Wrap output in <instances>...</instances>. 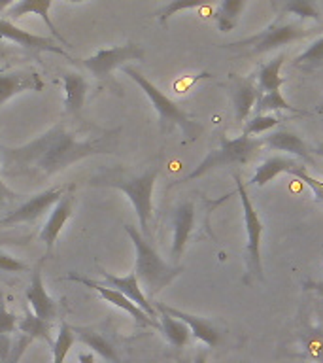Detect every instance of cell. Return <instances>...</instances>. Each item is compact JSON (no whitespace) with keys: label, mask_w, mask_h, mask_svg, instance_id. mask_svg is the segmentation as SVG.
Returning <instances> with one entry per match:
<instances>
[{"label":"cell","mask_w":323,"mask_h":363,"mask_svg":"<svg viewBox=\"0 0 323 363\" xmlns=\"http://www.w3.org/2000/svg\"><path fill=\"white\" fill-rule=\"evenodd\" d=\"M121 129H74L67 123L53 125L44 135L23 146L0 144V174L25 182H47L81 159L118 153Z\"/></svg>","instance_id":"obj_1"},{"label":"cell","mask_w":323,"mask_h":363,"mask_svg":"<svg viewBox=\"0 0 323 363\" xmlns=\"http://www.w3.org/2000/svg\"><path fill=\"white\" fill-rule=\"evenodd\" d=\"M125 231L130 237L136 250V265L135 272L138 282H142L144 288H147L149 295H157L161 289L169 286L176 277H180L181 267L170 265L157 254L149 240L142 235L135 225L125 223Z\"/></svg>","instance_id":"obj_2"},{"label":"cell","mask_w":323,"mask_h":363,"mask_svg":"<svg viewBox=\"0 0 323 363\" xmlns=\"http://www.w3.org/2000/svg\"><path fill=\"white\" fill-rule=\"evenodd\" d=\"M263 146H265V138H255V136L246 135H240L237 138H227L225 135H221L217 147H214L189 174L174 182V186L197 180V178L208 174L215 169H223V167H231V164H246Z\"/></svg>","instance_id":"obj_3"},{"label":"cell","mask_w":323,"mask_h":363,"mask_svg":"<svg viewBox=\"0 0 323 363\" xmlns=\"http://www.w3.org/2000/svg\"><path fill=\"white\" fill-rule=\"evenodd\" d=\"M123 72L129 76L132 82H135L138 87H140L146 96L149 99V102L153 104V108L157 110L159 113V121H161V129L169 130L170 127H180L183 136H186L187 140H197L198 136L203 135V125L197 123L195 119H191L187 116L183 110H181L178 104H176L170 96H166L163 91L159 89L157 85L152 84L146 76H142L135 67H129V65H125Z\"/></svg>","instance_id":"obj_4"},{"label":"cell","mask_w":323,"mask_h":363,"mask_svg":"<svg viewBox=\"0 0 323 363\" xmlns=\"http://www.w3.org/2000/svg\"><path fill=\"white\" fill-rule=\"evenodd\" d=\"M306 34H310V28L300 25L299 21H285V19H276V21L268 25L265 30L248 36V38L238 40L225 44V50H231L238 55H261V53H268V51L280 50L283 45L297 42V40L305 38Z\"/></svg>","instance_id":"obj_5"},{"label":"cell","mask_w":323,"mask_h":363,"mask_svg":"<svg viewBox=\"0 0 323 363\" xmlns=\"http://www.w3.org/2000/svg\"><path fill=\"white\" fill-rule=\"evenodd\" d=\"M159 169H149L144 174L132 176V178H106L104 182L93 180V186H108L115 187L119 191H123L129 197L130 204L135 206V212L140 221L142 235L147 237L149 233V221L153 216V189H155V182H157Z\"/></svg>","instance_id":"obj_6"},{"label":"cell","mask_w":323,"mask_h":363,"mask_svg":"<svg viewBox=\"0 0 323 363\" xmlns=\"http://www.w3.org/2000/svg\"><path fill=\"white\" fill-rule=\"evenodd\" d=\"M234 184H237V193L242 203L244 227H246V255H248V271L254 274L257 280H263V259H261V238L265 233V223L257 214L249 193L246 189V184L238 174H234Z\"/></svg>","instance_id":"obj_7"},{"label":"cell","mask_w":323,"mask_h":363,"mask_svg":"<svg viewBox=\"0 0 323 363\" xmlns=\"http://www.w3.org/2000/svg\"><path fill=\"white\" fill-rule=\"evenodd\" d=\"M142 57H144V50H142L140 45L127 42L123 45H113V48L96 51L93 57L81 59V65L95 78L110 79V76H112L115 68L125 67L129 61H140Z\"/></svg>","instance_id":"obj_8"},{"label":"cell","mask_w":323,"mask_h":363,"mask_svg":"<svg viewBox=\"0 0 323 363\" xmlns=\"http://www.w3.org/2000/svg\"><path fill=\"white\" fill-rule=\"evenodd\" d=\"M70 187V186H68ZM68 187H51L45 191L34 195L33 199H28L21 206H17L16 210H11L4 218H0V225H17V223H34V221L42 218L50 208H53L62 195L68 191Z\"/></svg>","instance_id":"obj_9"},{"label":"cell","mask_w":323,"mask_h":363,"mask_svg":"<svg viewBox=\"0 0 323 363\" xmlns=\"http://www.w3.org/2000/svg\"><path fill=\"white\" fill-rule=\"evenodd\" d=\"M68 280L84 284V286H87V288H93L95 291H98V295H101L102 299L108 301V303H112L113 306H118V308L127 312L129 316L135 318V322L138 323V325H142V328H152L161 331V323H159V320H153V318L147 316L140 306L135 305L130 299H127V297H125L121 291H118V289L110 288V286H106V284L95 282V280H91V278L81 277V274H78V272H70V274H68Z\"/></svg>","instance_id":"obj_10"},{"label":"cell","mask_w":323,"mask_h":363,"mask_svg":"<svg viewBox=\"0 0 323 363\" xmlns=\"http://www.w3.org/2000/svg\"><path fill=\"white\" fill-rule=\"evenodd\" d=\"M6 38L10 42H16L17 45H23L30 51H50V53H57L61 57H68L67 51L62 50L61 45H57L51 38L45 36H38V34H30L28 30H23L17 25L10 21V19H0V40Z\"/></svg>","instance_id":"obj_11"},{"label":"cell","mask_w":323,"mask_h":363,"mask_svg":"<svg viewBox=\"0 0 323 363\" xmlns=\"http://www.w3.org/2000/svg\"><path fill=\"white\" fill-rule=\"evenodd\" d=\"M44 79L34 70H13V72H0V106L8 102L11 96L34 91L40 93L44 89Z\"/></svg>","instance_id":"obj_12"},{"label":"cell","mask_w":323,"mask_h":363,"mask_svg":"<svg viewBox=\"0 0 323 363\" xmlns=\"http://www.w3.org/2000/svg\"><path fill=\"white\" fill-rule=\"evenodd\" d=\"M74 210V186L68 187V191L62 195V199L53 206L50 212V218L40 231V240L47 246V250L53 248V244L57 242V238L61 235V231L67 225V221L70 220Z\"/></svg>","instance_id":"obj_13"},{"label":"cell","mask_w":323,"mask_h":363,"mask_svg":"<svg viewBox=\"0 0 323 363\" xmlns=\"http://www.w3.org/2000/svg\"><path fill=\"white\" fill-rule=\"evenodd\" d=\"M155 308L161 312H166V314H170L172 318H178V320H181V322L186 323L187 328H189V331H191L193 337L198 340H203L204 345L210 346V348L220 342V331H217V328H215L214 323L210 322V320H206V318L195 316V314L183 312V311H180V308H174V306L163 305V303H157V305H155Z\"/></svg>","instance_id":"obj_14"},{"label":"cell","mask_w":323,"mask_h":363,"mask_svg":"<svg viewBox=\"0 0 323 363\" xmlns=\"http://www.w3.org/2000/svg\"><path fill=\"white\" fill-rule=\"evenodd\" d=\"M102 277H104V282H106V286H110V288L118 289V291H121V294L127 297V299H130L135 305H138L142 308V311L146 312L147 316L153 318V320H157L159 318V312L157 308L147 301V297L144 295V291H142L140 288V282H138V278H136V272L132 271L130 274H127V277H115V274H112V272H106L102 271Z\"/></svg>","instance_id":"obj_15"},{"label":"cell","mask_w":323,"mask_h":363,"mask_svg":"<svg viewBox=\"0 0 323 363\" xmlns=\"http://www.w3.org/2000/svg\"><path fill=\"white\" fill-rule=\"evenodd\" d=\"M27 299L33 306L34 314L45 322H53L57 318V303L50 297L45 291L44 280H42V261L34 267L33 274H30V284L27 288Z\"/></svg>","instance_id":"obj_16"},{"label":"cell","mask_w":323,"mask_h":363,"mask_svg":"<svg viewBox=\"0 0 323 363\" xmlns=\"http://www.w3.org/2000/svg\"><path fill=\"white\" fill-rule=\"evenodd\" d=\"M195 218H197V210L193 203H181L174 212V238H172V259L178 261L183 254L187 246V240L191 237L193 229H195Z\"/></svg>","instance_id":"obj_17"},{"label":"cell","mask_w":323,"mask_h":363,"mask_svg":"<svg viewBox=\"0 0 323 363\" xmlns=\"http://www.w3.org/2000/svg\"><path fill=\"white\" fill-rule=\"evenodd\" d=\"M259 91L255 84L248 78L232 79V110H234V119L238 123H246L249 118V112L255 108Z\"/></svg>","instance_id":"obj_18"},{"label":"cell","mask_w":323,"mask_h":363,"mask_svg":"<svg viewBox=\"0 0 323 363\" xmlns=\"http://www.w3.org/2000/svg\"><path fill=\"white\" fill-rule=\"evenodd\" d=\"M265 146L272 147L276 152L288 153L291 157L306 161V163H312V150L306 146V142L297 133H291V130L282 129L265 136Z\"/></svg>","instance_id":"obj_19"},{"label":"cell","mask_w":323,"mask_h":363,"mask_svg":"<svg viewBox=\"0 0 323 363\" xmlns=\"http://www.w3.org/2000/svg\"><path fill=\"white\" fill-rule=\"evenodd\" d=\"M51 2H53V0H19L17 4L11 6L6 16H8L10 21H16V19H21L23 16L36 13V16L45 23V27L50 28L51 34H53V36H55L62 45H70L68 44V40H64V36L57 30V27L53 25V21H51V17H50Z\"/></svg>","instance_id":"obj_20"},{"label":"cell","mask_w":323,"mask_h":363,"mask_svg":"<svg viewBox=\"0 0 323 363\" xmlns=\"http://www.w3.org/2000/svg\"><path fill=\"white\" fill-rule=\"evenodd\" d=\"M300 163L295 157H289V155H274V157H268L266 161L255 169L254 176L249 184L251 186L263 187L266 186L268 182H272L276 176L283 174V172H291V170L299 169Z\"/></svg>","instance_id":"obj_21"},{"label":"cell","mask_w":323,"mask_h":363,"mask_svg":"<svg viewBox=\"0 0 323 363\" xmlns=\"http://www.w3.org/2000/svg\"><path fill=\"white\" fill-rule=\"evenodd\" d=\"M62 82H64V93H67V99H64L67 112L79 113V110L84 108L87 89H89L87 79L78 72H64L62 74Z\"/></svg>","instance_id":"obj_22"},{"label":"cell","mask_w":323,"mask_h":363,"mask_svg":"<svg viewBox=\"0 0 323 363\" xmlns=\"http://www.w3.org/2000/svg\"><path fill=\"white\" fill-rule=\"evenodd\" d=\"M76 339L81 340L85 346H89L91 350L102 356L106 362L110 363H121L118 356V350L113 348V345L106 337H102L101 333H96L95 329L91 328H72Z\"/></svg>","instance_id":"obj_23"},{"label":"cell","mask_w":323,"mask_h":363,"mask_svg":"<svg viewBox=\"0 0 323 363\" xmlns=\"http://www.w3.org/2000/svg\"><path fill=\"white\" fill-rule=\"evenodd\" d=\"M159 312V323H161V333L166 337L170 345L176 346V348H183L187 346L189 339H191V331L187 328L186 323L178 320V318H172L166 312Z\"/></svg>","instance_id":"obj_24"},{"label":"cell","mask_w":323,"mask_h":363,"mask_svg":"<svg viewBox=\"0 0 323 363\" xmlns=\"http://www.w3.org/2000/svg\"><path fill=\"white\" fill-rule=\"evenodd\" d=\"M283 61H285V55L274 57L272 61L265 62L263 67L259 68V74H257V84H259V89L263 93H271V91H280L283 85L282 78V67Z\"/></svg>","instance_id":"obj_25"},{"label":"cell","mask_w":323,"mask_h":363,"mask_svg":"<svg viewBox=\"0 0 323 363\" xmlns=\"http://www.w3.org/2000/svg\"><path fill=\"white\" fill-rule=\"evenodd\" d=\"M17 329L30 339L44 340L50 346H53V342H55L51 339V322H45L30 311L21 318V322H17Z\"/></svg>","instance_id":"obj_26"},{"label":"cell","mask_w":323,"mask_h":363,"mask_svg":"<svg viewBox=\"0 0 323 363\" xmlns=\"http://www.w3.org/2000/svg\"><path fill=\"white\" fill-rule=\"evenodd\" d=\"M246 0H221L220 10L215 11V23L221 33H231L237 27L238 17L242 16Z\"/></svg>","instance_id":"obj_27"},{"label":"cell","mask_w":323,"mask_h":363,"mask_svg":"<svg viewBox=\"0 0 323 363\" xmlns=\"http://www.w3.org/2000/svg\"><path fill=\"white\" fill-rule=\"evenodd\" d=\"M300 350L306 359L314 363H323V331L312 329L300 337Z\"/></svg>","instance_id":"obj_28"},{"label":"cell","mask_w":323,"mask_h":363,"mask_svg":"<svg viewBox=\"0 0 323 363\" xmlns=\"http://www.w3.org/2000/svg\"><path fill=\"white\" fill-rule=\"evenodd\" d=\"M255 108L259 113H268L276 112V110H288V112L302 113L299 108L291 106L285 99H283L282 91H271V93H263V95L257 96V102H255Z\"/></svg>","instance_id":"obj_29"},{"label":"cell","mask_w":323,"mask_h":363,"mask_svg":"<svg viewBox=\"0 0 323 363\" xmlns=\"http://www.w3.org/2000/svg\"><path fill=\"white\" fill-rule=\"evenodd\" d=\"M217 0H170L163 10L159 11V21L166 25L170 17L183 10H198V8H212Z\"/></svg>","instance_id":"obj_30"},{"label":"cell","mask_w":323,"mask_h":363,"mask_svg":"<svg viewBox=\"0 0 323 363\" xmlns=\"http://www.w3.org/2000/svg\"><path fill=\"white\" fill-rule=\"evenodd\" d=\"M74 342H76V335H74L72 328L67 322H62L55 342L51 346V350H53V363H64Z\"/></svg>","instance_id":"obj_31"},{"label":"cell","mask_w":323,"mask_h":363,"mask_svg":"<svg viewBox=\"0 0 323 363\" xmlns=\"http://www.w3.org/2000/svg\"><path fill=\"white\" fill-rule=\"evenodd\" d=\"M282 13L297 16L299 19H312V21L319 19L316 0H285L282 4Z\"/></svg>","instance_id":"obj_32"},{"label":"cell","mask_w":323,"mask_h":363,"mask_svg":"<svg viewBox=\"0 0 323 363\" xmlns=\"http://www.w3.org/2000/svg\"><path fill=\"white\" fill-rule=\"evenodd\" d=\"M323 62V36L316 38L297 59H295V67L300 68H314Z\"/></svg>","instance_id":"obj_33"},{"label":"cell","mask_w":323,"mask_h":363,"mask_svg":"<svg viewBox=\"0 0 323 363\" xmlns=\"http://www.w3.org/2000/svg\"><path fill=\"white\" fill-rule=\"evenodd\" d=\"M280 123V119L272 113H257L255 118H251L249 121L244 123V133L246 136H255V135H263L266 130L274 129L276 125Z\"/></svg>","instance_id":"obj_34"},{"label":"cell","mask_w":323,"mask_h":363,"mask_svg":"<svg viewBox=\"0 0 323 363\" xmlns=\"http://www.w3.org/2000/svg\"><path fill=\"white\" fill-rule=\"evenodd\" d=\"M289 174H293L295 178H299L300 182H305L306 186L310 187L312 193H314V199H316L317 203H323V182L314 178V176L305 169V164H300L299 169L291 170Z\"/></svg>","instance_id":"obj_35"},{"label":"cell","mask_w":323,"mask_h":363,"mask_svg":"<svg viewBox=\"0 0 323 363\" xmlns=\"http://www.w3.org/2000/svg\"><path fill=\"white\" fill-rule=\"evenodd\" d=\"M17 329V316L13 312L8 311L4 297H0V335L16 333Z\"/></svg>","instance_id":"obj_36"},{"label":"cell","mask_w":323,"mask_h":363,"mask_svg":"<svg viewBox=\"0 0 323 363\" xmlns=\"http://www.w3.org/2000/svg\"><path fill=\"white\" fill-rule=\"evenodd\" d=\"M28 267L19 261L17 257H11V255L4 254V252H0V271L4 272H23L27 271Z\"/></svg>","instance_id":"obj_37"},{"label":"cell","mask_w":323,"mask_h":363,"mask_svg":"<svg viewBox=\"0 0 323 363\" xmlns=\"http://www.w3.org/2000/svg\"><path fill=\"white\" fill-rule=\"evenodd\" d=\"M21 199V193L13 191L8 184L4 182L2 174H0V210H4L10 203H16Z\"/></svg>","instance_id":"obj_38"},{"label":"cell","mask_w":323,"mask_h":363,"mask_svg":"<svg viewBox=\"0 0 323 363\" xmlns=\"http://www.w3.org/2000/svg\"><path fill=\"white\" fill-rule=\"evenodd\" d=\"M34 339H30V337H27V335H23L21 337L11 345V352H10V356H8V359H6V363H17L19 362V357H21V354L25 350H27V346L33 342Z\"/></svg>","instance_id":"obj_39"},{"label":"cell","mask_w":323,"mask_h":363,"mask_svg":"<svg viewBox=\"0 0 323 363\" xmlns=\"http://www.w3.org/2000/svg\"><path fill=\"white\" fill-rule=\"evenodd\" d=\"M200 78H210V74H198V76H195V78H181L178 79V82H174V91L178 93V95H181V93H186V91L191 89V85L197 82V79Z\"/></svg>","instance_id":"obj_40"},{"label":"cell","mask_w":323,"mask_h":363,"mask_svg":"<svg viewBox=\"0 0 323 363\" xmlns=\"http://www.w3.org/2000/svg\"><path fill=\"white\" fill-rule=\"evenodd\" d=\"M11 345L13 342L10 340V335H0V363H6L11 352Z\"/></svg>","instance_id":"obj_41"},{"label":"cell","mask_w":323,"mask_h":363,"mask_svg":"<svg viewBox=\"0 0 323 363\" xmlns=\"http://www.w3.org/2000/svg\"><path fill=\"white\" fill-rule=\"evenodd\" d=\"M306 289H312V291H317L319 295H323V282H316V280H310V282L305 284Z\"/></svg>","instance_id":"obj_42"},{"label":"cell","mask_w":323,"mask_h":363,"mask_svg":"<svg viewBox=\"0 0 323 363\" xmlns=\"http://www.w3.org/2000/svg\"><path fill=\"white\" fill-rule=\"evenodd\" d=\"M78 362L79 363H95V356H93V352H89V354H79Z\"/></svg>","instance_id":"obj_43"},{"label":"cell","mask_w":323,"mask_h":363,"mask_svg":"<svg viewBox=\"0 0 323 363\" xmlns=\"http://www.w3.org/2000/svg\"><path fill=\"white\" fill-rule=\"evenodd\" d=\"M8 57H10V50H8V48H6V45L0 42V62L8 61Z\"/></svg>","instance_id":"obj_44"},{"label":"cell","mask_w":323,"mask_h":363,"mask_svg":"<svg viewBox=\"0 0 323 363\" xmlns=\"http://www.w3.org/2000/svg\"><path fill=\"white\" fill-rule=\"evenodd\" d=\"M19 0H0V11H4L8 10L11 4H17Z\"/></svg>","instance_id":"obj_45"},{"label":"cell","mask_w":323,"mask_h":363,"mask_svg":"<svg viewBox=\"0 0 323 363\" xmlns=\"http://www.w3.org/2000/svg\"><path fill=\"white\" fill-rule=\"evenodd\" d=\"M195 363H208V357H206V352L200 350L197 354V357H195Z\"/></svg>","instance_id":"obj_46"},{"label":"cell","mask_w":323,"mask_h":363,"mask_svg":"<svg viewBox=\"0 0 323 363\" xmlns=\"http://www.w3.org/2000/svg\"><path fill=\"white\" fill-rule=\"evenodd\" d=\"M11 242L21 244V242H17L16 237H0V244H11Z\"/></svg>","instance_id":"obj_47"},{"label":"cell","mask_w":323,"mask_h":363,"mask_svg":"<svg viewBox=\"0 0 323 363\" xmlns=\"http://www.w3.org/2000/svg\"><path fill=\"white\" fill-rule=\"evenodd\" d=\"M312 153H316V155H319V157H323V144H322V146L314 147V150H312Z\"/></svg>","instance_id":"obj_48"},{"label":"cell","mask_w":323,"mask_h":363,"mask_svg":"<svg viewBox=\"0 0 323 363\" xmlns=\"http://www.w3.org/2000/svg\"><path fill=\"white\" fill-rule=\"evenodd\" d=\"M64 2H70V4H81L85 0H64Z\"/></svg>","instance_id":"obj_49"}]
</instances>
